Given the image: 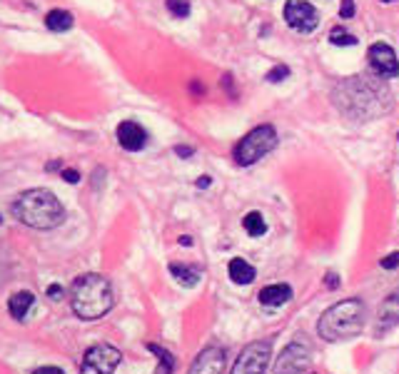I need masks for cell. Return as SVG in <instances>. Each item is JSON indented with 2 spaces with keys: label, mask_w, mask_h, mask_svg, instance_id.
Segmentation results:
<instances>
[{
  "label": "cell",
  "mask_w": 399,
  "mask_h": 374,
  "mask_svg": "<svg viewBox=\"0 0 399 374\" xmlns=\"http://www.w3.org/2000/svg\"><path fill=\"white\" fill-rule=\"evenodd\" d=\"M255 274H257L255 267L247 260H242V257H235L230 262V279L237 282V285H250L252 279H255Z\"/></svg>",
  "instance_id": "15"
},
{
  "label": "cell",
  "mask_w": 399,
  "mask_h": 374,
  "mask_svg": "<svg viewBox=\"0 0 399 374\" xmlns=\"http://www.w3.org/2000/svg\"><path fill=\"white\" fill-rule=\"evenodd\" d=\"M33 302H36V297H33L30 292H15V295L8 299V309H10V315L15 317V320H25V315L30 312Z\"/></svg>",
  "instance_id": "16"
},
{
  "label": "cell",
  "mask_w": 399,
  "mask_h": 374,
  "mask_svg": "<svg viewBox=\"0 0 399 374\" xmlns=\"http://www.w3.org/2000/svg\"><path fill=\"white\" fill-rule=\"evenodd\" d=\"M33 374H65L60 367H40V369H36Z\"/></svg>",
  "instance_id": "27"
},
{
  "label": "cell",
  "mask_w": 399,
  "mask_h": 374,
  "mask_svg": "<svg viewBox=\"0 0 399 374\" xmlns=\"http://www.w3.org/2000/svg\"><path fill=\"white\" fill-rule=\"evenodd\" d=\"M329 40H332V45H354L357 38L352 36V33H347V30H342V28H334L332 33H329Z\"/></svg>",
  "instance_id": "21"
},
{
  "label": "cell",
  "mask_w": 399,
  "mask_h": 374,
  "mask_svg": "<svg viewBox=\"0 0 399 374\" xmlns=\"http://www.w3.org/2000/svg\"><path fill=\"white\" fill-rule=\"evenodd\" d=\"M227 367V354L220 347H208L195 357L190 372L187 374H225Z\"/></svg>",
  "instance_id": "11"
},
{
  "label": "cell",
  "mask_w": 399,
  "mask_h": 374,
  "mask_svg": "<svg viewBox=\"0 0 399 374\" xmlns=\"http://www.w3.org/2000/svg\"><path fill=\"white\" fill-rule=\"evenodd\" d=\"M118 143L127 153H137V150H143L148 145V132L143 130V125L125 120V123L118 125Z\"/></svg>",
  "instance_id": "12"
},
{
  "label": "cell",
  "mask_w": 399,
  "mask_h": 374,
  "mask_svg": "<svg viewBox=\"0 0 399 374\" xmlns=\"http://www.w3.org/2000/svg\"><path fill=\"white\" fill-rule=\"evenodd\" d=\"M210 185V178H200L197 180V187H208Z\"/></svg>",
  "instance_id": "30"
},
{
  "label": "cell",
  "mask_w": 399,
  "mask_h": 374,
  "mask_svg": "<svg viewBox=\"0 0 399 374\" xmlns=\"http://www.w3.org/2000/svg\"><path fill=\"white\" fill-rule=\"evenodd\" d=\"M382 267H384V270H394V267H399V252H392V255L384 257V260H382Z\"/></svg>",
  "instance_id": "24"
},
{
  "label": "cell",
  "mask_w": 399,
  "mask_h": 374,
  "mask_svg": "<svg viewBox=\"0 0 399 374\" xmlns=\"http://www.w3.org/2000/svg\"><path fill=\"white\" fill-rule=\"evenodd\" d=\"M312 364V347L304 339H295L282 350L274 362V374H302Z\"/></svg>",
  "instance_id": "6"
},
{
  "label": "cell",
  "mask_w": 399,
  "mask_h": 374,
  "mask_svg": "<svg viewBox=\"0 0 399 374\" xmlns=\"http://www.w3.org/2000/svg\"><path fill=\"white\" fill-rule=\"evenodd\" d=\"M175 153H178L180 157H190V155H192V148H182V145H178V148H175Z\"/></svg>",
  "instance_id": "28"
},
{
  "label": "cell",
  "mask_w": 399,
  "mask_h": 374,
  "mask_svg": "<svg viewBox=\"0 0 399 374\" xmlns=\"http://www.w3.org/2000/svg\"><path fill=\"white\" fill-rule=\"evenodd\" d=\"M269 357H272V345L269 342H252V345H247L240 352L233 374H265Z\"/></svg>",
  "instance_id": "8"
},
{
  "label": "cell",
  "mask_w": 399,
  "mask_h": 374,
  "mask_svg": "<svg viewBox=\"0 0 399 374\" xmlns=\"http://www.w3.org/2000/svg\"><path fill=\"white\" fill-rule=\"evenodd\" d=\"M148 350H150V352H155L157 359H160V369H157L155 374H170V372H173L175 359H173V354H170V352L165 350V347H160V345H148Z\"/></svg>",
  "instance_id": "20"
},
{
  "label": "cell",
  "mask_w": 399,
  "mask_h": 374,
  "mask_svg": "<svg viewBox=\"0 0 399 374\" xmlns=\"http://www.w3.org/2000/svg\"><path fill=\"white\" fill-rule=\"evenodd\" d=\"M285 20L297 33H312L320 23V13H317L315 6L304 3V0H287Z\"/></svg>",
  "instance_id": "9"
},
{
  "label": "cell",
  "mask_w": 399,
  "mask_h": 374,
  "mask_svg": "<svg viewBox=\"0 0 399 374\" xmlns=\"http://www.w3.org/2000/svg\"><path fill=\"white\" fill-rule=\"evenodd\" d=\"M340 15L342 18H352V15H354V0H342Z\"/></svg>",
  "instance_id": "25"
},
{
  "label": "cell",
  "mask_w": 399,
  "mask_h": 374,
  "mask_svg": "<svg viewBox=\"0 0 399 374\" xmlns=\"http://www.w3.org/2000/svg\"><path fill=\"white\" fill-rule=\"evenodd\" d=\"M370 65L375 70L377 77H397L399 75V63L394 50L389 48L387 42H375L370 48Z\"/></svg>",
  "instance_id": "10"
},
{
  "label": "cell",
  "mask_w": 399,
  "mask_h": 374,
  "mask_svg": "<svg viewBox=\"0 0 399 374\" xmlns=\"http://www.w3.org/2000/svg\"><path fill=\"white\" fill-rule=\"evenodd\" d=\"M327 287H329V290H334V287H337V274H332V272L327 274Z\"/></svg>",
  "instance_id": "29"
},
{
  "label": "cell",
  "mask_w": 399,
  "mask_h": 374,
  "mask_svg": "<svg viewBox=\"0 0 399 374\" xmlns=\"http://www.w3.org/2000/svg\"><path fill=\"white\" fill-rule=\"evenodd\" d=\"M382 3H394V0H382Z\"/></svg>",
  "instance_id": "32"
},
{
  "label": "cell",
  "mask_w": 399,
  "mask_h": 374,
  "mask_svg": "<svg viewBox=\"0 0 399 374\" xmlns=\"http://www.w3.org/2000/svg\"><path fill=\"white\" fill-rule=\"evenodd\" d=\"M285 77H290V68H287V65H274L272 70L267 72V77H265V80H267V83H282Z\"/></svg>",
  "instance_id": "23"
},
{
  "label": "cell",
  "mask_w": 399,
  "mask_h": 374,
  "mask_svg": "<svg viewBox=\"0 0 399 374\" xmlns=\"http://www.w3.org/2000/svg\"><path fill=\"white\" fill-rule=\"evenodd\" d=\"M70 304L80 320H100L113 309V287L102 274H80L70 287Z\"/></svg>",
  "instance_id": "3"
},
{
  "label": "cell",
  "mask_w": 399,
  "mask_h": 374,
  "mask_svg": "<svg viewBox=\"0 0 399 374\" xmlns=\"http://www.w3.org/2000/svg\"><path fill=\"white\" fill-rule=\"evenodd\" d=\"M364 327V304L359 299H345L329 307L324 315L320 317L317 332L327 342H342V339H352L362 332Z\"/></svg>",
  "instance_id": "4"
},
{
  "label": "cell",
  "mask_w": 399,
  "mask_h": 374,
  "mask_svg": "<svg viewBox=\"0 0 399 374\" xmlns=\"http://www.w3.org/2000/svg\"><path fill=\"white\" fill-rule=\"evenodd\" d=\"M120 362H123L120 350H115L113 345H95L85 352L80 374H113Z\"/></svg>",
  "instance_id": "7"
},
{
  "label": "cell",
  "mask_w": 399,
  "mask_h": 374,
  "mask_svg": "<svg viewBox=\"0 0 399 374\" xmlns=\"http://www.w3.org/2000/svg\"><path fill=\"white\" fill-rule=\"evenodd\" d=\"M167 10L173 13L175 18H187L190 15V3L187 0H167Z\"/></svg>",
  "instance_id": "22"
},
{
  "label": "cell",
  "mask_w": 399,
  "mask_h": 374,
  "mask_svg": "<svg viewBox=\"0 0 399 374\" xmlns=\"http://www.w3.org/2000/svg\"><path fill=\"white\" fill-rule=\"evenodd\" d=\"M63 180H65V182H70V185H75L80 180V175L75 173V170H63Z\"/></svg>",
  "instance_id": "26"
},
{
  "label": "cell",
  "mask_w": 399,
  "mask_h": 374,
  "mask_svg": "<svg viewBox=\"0 0 399 374\" xmlns=\"http://www.w3.org/2000/svg\"><path fill=\"white\" fill-rule=\"evenodd\" d=\"M399 322V290L392 292L377 309V332H387Z\"/></svg>",
  "instance_id": "13"
},
{
  "label": "cell",
  "mask_w": 399,
  "mask_h": 374,
  "mask_svg": "<svg viewBox=\"0 0 399 374\" xmlns=\"http://www.w3.org/2000/svg\"><path fill=\"white\" fill-rule=\"evenodd\" d=\"M48 292H50V297H58V295H60V287H58V285H53Z\"/></svg>",
  "instance_id": "31"
},
{
  "label": "cell",
  "mask_w": 399,
  "mask_h": 374,
  "mask_svg": "<svg viewBox=\"0 0 399 374\" xmlns=\"http://www.w3.org/2000/svg\"><path fill=\"white\" fill-rule=\"evenodd\" d=\"M277 148V132L272 125H260L255 130H250L242 137L235 148V162L242 167L255 165L257 160H263L265 155L272 153Z\"/></svg>",
  "instance_id": "5"
},
{
  "label": "cell",
  "mask_w": 399,
  "mask_h": 374,
  "mask_svg": "<svg viewBox=\"0 0 399 374\" xmlns=\"http://www.w3.org/2000/svg\"><path fill=\"white\" fill-rule=\"evenodd\" d=\"M242 227H244V232H247L250 237H263L265 232H267V222H265V217L260 212H247V215H244Z\"/></svg>",
  "instance_id": "18"
},
{
  "label": "cell",
  "mask_w": 399,
  "mask_h": 374,
  "mask_svg": "<svg viewBox=\"0 0 399 374\" xmlns=\"http://www.w3.org/2000/svg\"><path fill=\"white\" fill-rule=\"evenodd\" d=\"M292 299V287L290 285H269L260 292V304L265 307H282Z\"/></svg>",
  "instance_id": "14"
},
{
  "label": "cell",
  "mask_w": 399,
  "mask_h": 374,
  "mask_svg": "<svg viewBox=\"0 0 399 374\" xmlns=\"http://www.w3.org/2000/svg\"><path fill=\"white\" fill-rule=\"evenodd\" d=\"M72 15L68 10H50L45 15V25H48L53 33H63V30H70L72 28Z\"/></svg>",
  "instance_id": "17"
},
{
  "label": "cell",
  "mask_w": 399,
  "mask_h": 374,
  "mask_svg": "<svg viewBox=\"0 0 399 374\" xmlns=\"http://www.w3.org/2000/svg\"><path fill=\"white\" fill-rule=\"evenodd\" d=\"M334 100L342 113L370 120L389 110V90L384 83H375L367 77H347L334 90Z\"/></svg>",
  "instance_id": "1"
},
{
  "label": "cell",
  "mask_w": 399,
  "mask_h": 374,
  "mask_svg": "<svg viewBox=\"0 0 399 374\" xmlns=\"http://www.w3.org/2000/svg\"><path fill=\"white\" fill-rule=\"evenodd\" d=\"M170 272H173V277L178 279L180 285H185V287H195L197 279H200V272L187 267V265H170Z\"/></svg>",
  "instance_id": "19"
},
{
  "label": "cell",
  "mask_w": 399,
  "mask_h": 374,
  "mask_svg": "<svg viewBox=\"0 0 399 374\" xmlns=\"http://www.w3.org/2000/svg\"><path fill=\"white\" fill-rule=\"evenodd\" d=\"M10 210L15 220L33 227V230H53L65 220V210H63L60 200L50 190H42V187L23 192L18 200L13 202Z\"/></svg>",
  "instance_id": "2"
}]
</instances>
